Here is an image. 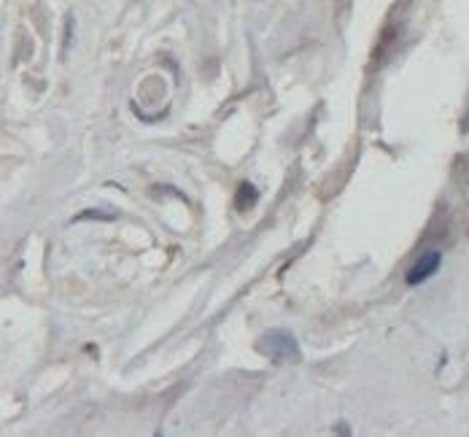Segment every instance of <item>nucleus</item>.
Masks as SVG:
<instances>
[{
    "mask_svg": "<svg viewBox=\"0 0 469 437\" xmlns=\"http://www.w3.org/2000/svg\"><path fill=\"white\" fill-rule=\"evenodd\" d=\"M256 348L272 362H299V345L297 338L286 329H270L256 343Z\"/></svg>",
    "mask_w": 469,
    "mask_h": 437,
    "instance_id": "obj_1",
    "label": "nucleus"
},
{
    "mask_svg": "<svg viewBox=\"0 0 469 437\" xmlns=\"http://www.w3.org/2000/svg\"><path fill=\"white\" fill-rule=\"evenodd\" d=\"M440 265H443V251H440V248H426V251L410 265V270H407V284H410V287L426 284L431 275L440 270Z\"/></svg>",
    "mask_w": 469,
    "mask_h": 437,
    "instance_id": "obj_2",
    "label": "nucleus"
},
{
    "mask_svg": "<svg viewBox=\"0 0 469 437\" xmlns=\"http://www.w3.org/2000/svg\"><path fill=\"white\" fill-rule=\"evenodd\" d=\"M256 200H259V192L251 187V184H241V189H238V208L241 211H248V208H254Z\"/></svg>",
    "mask_w": 469,
    "mask_h": 437,
    "instance_id": "obj_3",
    "label": "nucleus"
}]
</instances>
